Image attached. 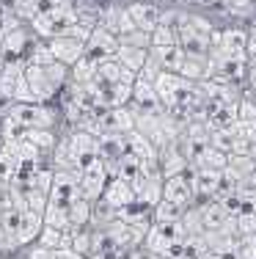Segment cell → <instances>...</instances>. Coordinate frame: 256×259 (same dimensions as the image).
<instances>
[{"label":"cell","instance_id":"e0dca14e","mask_svg":"<svg viewBox=\"0 0 256 259\" xmlns=\"http://www.w3.org/2000/svg\"><path fill=\"white\" fill-rule=\"evenodd\" d=\"M116 58L121 61V66H127L130 72H141L146 58H149V50H141V47H130V45H121L119 41V53H116Z\"/></svg>","mask_w":256,"mask_h":259},{"label":"cell","instance_id":"4dcf8cb0","mask_svg":"<svg viewBox=\"0 0 256 259\" xmlns=\"http://www.w3.org/2000/svg\"><path fill=\"white\" fill-rule=\"evenodd\" d=\"M248 66H256V33L248 36Z\"/></svg>","mask_w":256,"mask_h":259},{"label":"cell","instance_id":"52a82bcc","mask_svg":"<svg viewBox=\"0 0 256 259\" xmlns=\"http://www.w3.org/2000/svg\"><path fill=\"white\" fill-rule=\"evenodd\" d=\"M25 80L30 85V91H33V100L36 102H50L53 97L58 94V85L50 80L44 66H36V64H25Z\"/></svg>","mask_w":256,"mask_h":259},{"label":"cell","instance_id":"277c9868","mask_svg":"<svg viewBox=\"0 0 256 259\" xmlns=\"http://www.w3.org/2000/svg\"><path fill=\"white\" fill-rule=\"evenodd\" d=\"M50 199L58 201V204L69 207L72 201L83 199L80 190V171H58L53 174V188H50Z\"/></svg>","mask_w":256,"mask_h":259},{"label":"cell","instance_id":"f546056e","mask_svg":"<svg viewBox=\"0 0 256 259\" xmlns=\"http://www.w3.org/2000/svg\"><path fill=\"white\" fill-rule=\"evenodd\" d=\"M53 259H85V256L77 254L75 248H58V251H53Z\"/></svg>","mask_w":256,"mask_h":259},{"label":"cell","instance_id":"9a60e30c","mask_svg":"<svg viewBox=\"0 0 256 259\" xmlns=\"http://www.w3.org/2000/svg\"><path fill=\"white\" fill-rule=\"evenodd\" d=\"M190 165H196V168H212V171H223L229 165V155L221 149H215V146H204V149L196 155Z\"/></svg>","mask_w":256,"mask_h":259},{"label":"cell","instance_id":"44dd1931","mask_svg":"<svg viewBox=\"0 0 256 259\" xmlns=\"http://www.w3.org/2000/svg\"><path fill=\"white\" fill-rule=\"evenodd\" d=\"M151 45L155 47L179 45V28H176V22H160V25L151 30Z\"/></svg>","mask_w":256,"mask_h":259},{"label":"cell","instance_id":"d6a6232c","mask_svg":"<svg viewBox=\"0 0 256 259\" xmlns=\"http://www.w3.org/2000/svg\"><path fill=\"white\" fill-rule=\"evenodd\" d=\"M171 259H193V256H187V254H174Z\"/></svg>","mask_w":256,"mask_h":259},{"label":"cell","instance_id":"7402d4cb","mask_svg":"<svg viewBox=\"0 0 256 259\" xmlns=\"http://www.w3.org/2000/svg\"><path fill=\"white\" fill-rule=\"evenodd\" d=\"M182 212H185V209L176 207L174 201L160 199V201H157V207L151 209V224H174V221L182 218Z\"/></svg>","mask_w":256,"mask_h":259},{"label":"cell","instance_id":"2e32d148","mask_svg":"<svg viewBox=\"0 0 256 259\" xmlns=\"http://www.w3.org/2000/svg\"><path fill=\"white\" fill-rule=\"evenodd\" d=\"M28 47V36L22 28H11L9 33L3 36V41H0V53L6 55V58H20L22 53H25Z\"/></svg>","mask_w":256,"mask_h":259},{"label":"cell","instance_id":"4316f807","mask_svg":"<svg viewBox=\"0 0 256 259\" xmlns=\"http://www.w3.org/2000/svg\"><path fill=\"white\" fill-rule=\"evenodd\" d=\"M237 232L240 234H256V212L245 209V212L237 215Z\"/></svg>","mask_w":256,"mask_h":259},{"label":"cell","instance_id":"4fadbf2b","mask_svg":"<svg viewBox=\"0 0 256 259\" xmlns=\"http://www.w3.org/2000/svg\"><path fill=\"white\" fill-rule=\"evenodd\" d=\"M44 229V215L36 212V209H22V218H20V248H28L39 240V232Z\"/></svg>","mask_w":256,"mask_h":259},{"label":"cell","instance_id":"6da1fadb","mask_svg":"<svg viewBox=\"0 0 256 259\" xmlns=\"http://www.w3.org/2000/svg\"><path fill=\"white\" fill-rule=\"evenodd\" d=\"M9 119H14L22 130H53L56 110L47 102H14L9 108Z\"/></svg>","mask_w":256,"mask_h":259},{"label":"cell","instance_id":"ffe728a7","mask_svg":"<svg viewBox=\"0 0 256 259\" xmlns=\"http://www.w3.org/2000/svg\"><path fill=\"white\" fill-rule=\"evenodd\" d=\"M96 69H99V64H96L94 58H88V55H83V58L72 66V83H77V85L94 83V80H96Z\"/></svg>","mask_w":256,"mask_h":259},{"label":"cell","instance_id":"7a4b0ae2","mask_svg":"<svg viewBox=\"0 0 256 259\" xmlns=\"http://www.w3.org/2000/svg\"><path fill=\"white\" fill-rule=\"evenodd\" d=\"M108 182H111V168H108V163L102 157L91 160V163L80 171V190H83L85 199L94 201V204L102 199Z\"/></svg>","mask_w":256,"mask_h":259},{"label":"cell","instance_id":"d4e9b609","mask_svg":"<svg viewBox=\"0 0 256 259\" xmlns=\"http://www.w3.org/2000/svg\"><path fill=\"white\" fill-rule=\"evenodd\" d=\"M237 119L256 121V97L251 91H245V94L240 97V102H237Z\"/></svg>","mask_w":256,"mask_h":259},{"label":"cell","instance_id":"83f0119b","mask_svg":"<svg viewBox=\"0 0 256 259\" xmlns=\"http://www.w3.org/2000/svg\"><path fill=\"white\" fill-rule=\"evenodd\" d=\"M72 0H36V9H39V14H53V11L58 9H69Z\"/></svg>","mask_w":256,"mask_h":259},{"label":"cell","instance_id":"5b68a950","mask_svg":"<svg viewBox=\"0 0 256 259\" xmlns=\"http://www.w3.org/2000/svg\"><path fill=\"white\" fill-rule=\"evenodd\" d=\"M163 199L174 201L176 207L182 209H190L193 204H198V196L193 190L190 174H176V177H166V185H163Z\"/></svg>","mask_w":256,"mask_h":259},{"label":"cell","instance_id":"3957f363","mask_svg":"<svg viewBox=\"0 0 256 259\" xmlns=\"http://www.w3.org/2000/svg\"><path fill=\"white\" fill-rule=\"evenodd\" d=\"M187 174H190V182H193V190H196L198 201L218 199V193H221V190H226V180H223V171L196 168V165H190V168H187Z\"/></svg>","mask_w":256,"mask_h":259},{"label":"cell","instance_id":"1f68e13d","mask_svg":"<svg viewBox=\"0 0 256 259\" xmlns=\"http://www.w3.org/2000/svg\"><path fill=\"white\" fill-rule=\"evenodd\" d=\"M3 209H6V201H3V193H0V218H3Z\"/></svg>","mask_w":256,"mask_h":259},{"label":"cell","instance_id":"ac0fdd59","mask_svg":"<svg viewBox=\"0 0 256 259\" xmlns=\"http://www.w3.org/2000/svg\"><path fill=\"white\" fill-rule=\"evenodd\" d=\"M39 245L50 251H58V248H72V232H64V229H56V226H44L39 232Z\"/></svg>","mask_w":256,"mask_h":259},{"label":"cell","instance_id":"484cf974","mask_svg":"<svg viewBox=\"0 0 256 259\" xmlns=\"http://www.w3.org/2000/svg\"><path fill=\"white\" fill-rule=\"evenodd\" d=\"M119 41H121V45H130V47H141V50H149V47H151V33H146V30L135 28V30H130V33L119 36Z\"/></svg>","mask_w":256,"mask_h":259},{"label":"cell","instance_id":"d6986e66","mask_svg":"<svg viewBox=\"0 0 256 259\" xmlns=\"http://www.w3.org/2000/svg\"><path fill=\"white\" fill-rule=\"evenodd\" d=\"M44 226H56V229L72 232V221H69V207L58 204V201H47L44 207Z\"/></svg>","mask_w":256,"mask_h":259},{"label":"cell","instance_id":"30bf717a","mask_svg":"<svg viewBox=\"0 0 256 259\" xmlns=\"http://www.w3.org/2000/svg\"><path fill=\"white\" fill-rule=\"evenodd\" d=\"M198 209H201V221H204V232H221L237 218V215H231L218 199L198 201Z\"/></svg>","mask_w":256,"mask_h":259},{"label":"cell","instance_id":"7c38bea8","mask_svg":"<svg viewBox=\"0 0 256 259\" xmlns=\"http://www.w3.org/2000/svg\"><path fill=\"white\" fill-rule=\"evenodd\" d=\"M190 168V160L185 157V152L179 149V144H168L166 149H160V171L163 177H176V174H185Z\"/></svg>","mask_w":256,"mask_h":259},{"label":"cell","instance_id":"ba28073f","mask_svg":"<svg viewBox=\"0 0 256 259\" xmlns=\"http://www.w3.org/2000/svg\"><path fill=\"white\" fill-rule=\"evenodd\" d=\"M47 45H50V50H53V55H56V61L66 64L69 69L85 55V41L72 39V36H64V33H58V36H53V39H47Z\"/></svg>","mask_w":256,"mask_h":259},{"label":"cell","instance_id":"8fae6325","mask_svg":"<svg viewBox=\"0 0 256 259\" xmlns=\"http://www.w3.org/2000/svg\"><path fill=\"white\" fill-rule=\"evenodd\" d=\"M127 11H130L132 22H135V28L146 30V33H151L157 25H160L163 20V9L155 3H143V0H135V3L127 6Z\"/></svg>","mask_w":256,"mask_h":259},{"label":"cell","instance_id":"8992f818","mask_svg":"<svg viewBox=\"0 0 256 259\" xmlns=\"http://www.w3.org/2000/svg\"><path fill=\"white\" fill-rule=\"evenodd\" d=\"M116 53H119V36L111 33L108 28L96 25L91 30V39L85 41V55L99 64V61H105V58H113Z\"/></svg>","mask_w":256,"mask_h":259},{"label":"cell","instance_id":"603a6c76","mask_svg":"<svg viewBox=\"0 0 256 259\" xmlns=\"http://www.w3.org/2000/svg\"><path fill=\"white\" fill-rule=\"evenodd\" d=\"M234 141H237L234 127H218V130H210V146H215V149L226 152V155H231V149H234Z\"/></svg>","mask_w":256,"mask_h":259},{"label":"cell","instance_id":"cb8c5ba5","mask_svg":"<svg viewBox=\"0 0 256 259\" xmlns=\"http://www.w3.org/2000/svg\"><path fill=\"white\" fill-rule=\"evenodd\" d=\"M182 226L187 234H204V221H201V209L198 204H193L190 209L182 212Z\"/></svg>","mask_w":256,"mask_h":259},{"label":"cell","instance_id":"5bb4252c","mask_svg":"<svg viewBox=\"0 0 256 259\" xmlns=\"http://www.w3.org/2000/svg\"><path fill=\"white\" fill-rule=\"evenodd\" d=\"M94 201H88L83 196V199L72 201L69 204V221H72V229H88L91 221H94Z\"/></svg>","mask_w":256,"mask_h":259},{"label":"cell","instance_id":"9c48e42d","mask_svg":"<svg viewBox=\"0 0 256 259\" xmlns=\"http://www.w3.org/2000/svg\"><path fill=\"white\" fill-rule=\"evenodd\" d=\"M132 201H135V188H132V182L121 180V177H111L99 204H105L108 209H121V207L132 204Z\"/></svg>","mask_w":256,"mask_h":259},{"label":"cell","instance_id":"f1b7e54d","mask_svg":"<svg viewBox=\"0 0 256 259\" xmlns=\"http://www.w3.org/2000/svg\"><path fill=\"white\" fill-rule=\"evenodd\" d=\"M25 259H53V251L44 248V245H39V243H33V245H28V256Z\"/></svg>","mask_w":256,"mask_h":259}]
</instances>
